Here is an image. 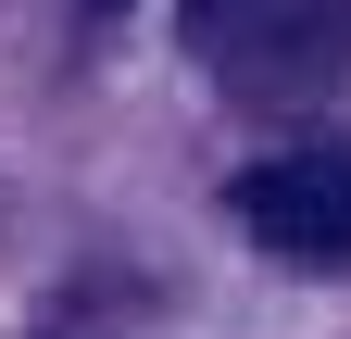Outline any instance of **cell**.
Masks as SVG:
<instances>
[{"mask_svg": "<svg viewBox=\"0 0 351 339\" xmlns=\"http://www.w3.org/2000/svg\"><path fill=\"white\" fill-rule=\"evenodd\" d=\"M239 226L276 264H351V151H263L239 176Z\"/></svg>", "mask_w": 351, "mask_h": 339, "instance_id": "obj_1", "label": "cell"}]
</instances>
